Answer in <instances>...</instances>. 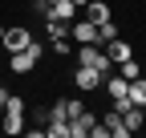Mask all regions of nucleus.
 Wrapping results in <instances>:
<instances>
[{"label": "nucleus", "mask_w": 146, "mask_h": 138, "mask_svg": "<svg viewBox=\"0 0 146 138\" xmlns=\"http://www.w3.org/2000/svg\"><path fill=\"white\" fill-rule=\"evenodd\" d=\"M45 57V49H41V41H33L29 49H21V53H8V69L12 73H33V65Z\"/></svg>", "instance_id": "obj_1"}, {"label": "nucleus", "mask_w": 146, "mask_h": 138, "mask_svg": "<svg viewBox=\"0 0 146 138\" xmlns=\"http://www.w3.org/2000/svg\"><path fill=\"white\" fill-rule=\"evenodd\" d=\"M77 65H94L102 73H110V57H106V45H77Z\"/></svg>", "instance_id": "obj_2"}, {"label": "nucleus", "mask_w": 146, "mask_h": 138, "mask_svg": "<svg viewBox=\"0 0 146 138\" xmlns=\"http://www.w3.org/2000/svg\"><path fill=\"white\" fill-rule=\"evenodd\" d=\"M102 81H106L102 69H94V65H73V85H77V90L94 94V90H102Z\"/></svg>", "instance_id": "obj_3"}, {"label": "nucleus", "mask_w": 146, "mask_h": 138, "mask_svg": "<svg viewBox=\"0 0 146 138\" xmlns=\"http://www.w3.org/2000/svg\"><path fill=\"white\" fill-rule=\"evenodd\" d=\"M69 33H73V45H94V41H98V25L89 21V16L73 21V25H69Z\"/></svg>", "instance_id": "obj_4"}, {"label": "nucleus", "mask_w": 146, "mask_h": 138, "mask_svg": "<svg viewBox=\"0 0 146 138\" xmlns=\"http://www.w3.org/2000/svg\"><path fill=\"white\" fill-rule=\"evenodd\" d=\"M4 53H21V49H29L33 45V33L29 29H4Z\"/></svg>", "instance_id": "obj_5"}, {"label": "nucleus", "mask_w": 146, "mask_h": 138, "mask_svg": "<svg viewBox=\"0 0 146 138\" xmlns=\"http://www.w3.org/2000/svg\"><path fill=\"white\" fill-rule=\"evenodd\" d=\"M102 126L110 130V138H130V126H126V122H122V114H118V110H110Z\"/></svg>", "instance_id": "obj_6"}, {"label": "nucleus", "mask_w": 146, "mask_h": 138, "mask_svg": "<svg viewBox=\"0 0 146 138\" xmlns=\"http://www.w3.org/2000/svg\"><path fill=\"white\" fill-rule=\"evenodd\" d=\"M85 16H89L94 25H106V21H114V16H110V4H106V0H89V4H85Z\"/></svg>", "instance_id": "obj_7"}, {"label": "nucleus", "mask_w": 146, "mask_h": 138, "mask_svg": "<svg viewBox=\"0 0 146 138\" xmlns=\"http://www.w3.org/2000/svg\"><path fill=\"white\" fill-rule=\"evenodd\" d=\"M106 57H110V65H122L126 57H134V53H130V45H126V41H118V37H114V41L106 45Z\"/></svg>", "instance_id": "obj_8"}, {"label": "nucleus", "mask_w": 146, "mask_h": 138, "mask_svg": "<svg viewBox=\"0 0 146 138\" xmlns=\"http://www.w3.org/2000/svg\"><path fill=\"white\" fill-rule=\"evenodd\" d=\"M94 122H98V118H94V114L85 110L81 118H73V122H69V134H73V138H85L89 130H94Z\"/></svg>", "instance_id": "obj_9"}, {"label": "nucleus", "mask_w": 146, "mask_h": 138, "mask_svg": "<svg viewBox=\"0 0 146 138\" xmlns=\"http://www.w3.org/2000/svg\"><path fill=\"white\" fill-rule=\"evenodd\" d=\"M45 16H57V21H73L77 16V4L73 0H57V4H49V12Z\"/></svg>", "instance_id": "obj_10"}, {"label": "nucleus", "mask_w": 146, "mask_h": 138, "mask_svg": "<svg viewBox=\"0 0 146 138\" xmlns=\"http://www.w3.org/2000/svg\"><path fill=\"white\" fill-rule=\"evenodd\" d=\"M102 85H106V94H110V98H126V90H130V81H126L122 73H114V77L106 73V81H102Z\"/></svg>", "instance_id": "obj_11"}, {"label": "nucleus", "mask_w": 146, "mask_h": 138, "mask_svg": "<svg viewBox=\"0 0 146 138\" xmlns=\"http://www.w3.org/2000/svg\"><path fill=\"white\" fill-rule=\"evenodd\" d=\"M0 134H25V114L4 110V126H0Z\"/></svg>", "instance_id": "obj_12"}, {"label": "nucleus", "mask_w": 146, "mask_h": 138, "mask_svg": "<svg viewBox=\"0 0 146 138\" xmlns=\"http://www.w3.org/2000/svg\"><path fill=\"white\" fill-rule=\"evenodd\" d=\"M126 94H130V102H134V106H146V73H142V77H134Z\"/></svg>", "instance_id": "obj_13"}, {"label": "nucleus", "mask_w": 146, "mask_h": 138, "mask_svg": "<svg viewBox=\"0 0 146 138\" xmlns=\"http://www.w3.org/2000/svg\"><path fill=\"white\" fill-rule=\"evenodd\" d=\"M114 69H118V73H122L126 81H134V77H142V65H138L134 57H126V61H122V65H114Z\"/></svg>", "instance_id": "obj_14"}, {"label": "nucleus", "mask_w": 146, "mask_h": 138, "mask_svg": "<svg viewBox=\"0 0 146 138\" xmlns=\"http://www.w3.org/2000/svg\"><path fill=\"white\" fill-rule=\"evenodd\" d=\"M69 122V110H65V102H53V110H49V126H61Z\"/></svg>", "instance_id": "obj_15"}, {"label": "nucleus", "mask_w": 146, "mask_h": 138, "mask_svg": "<svg viewBox=\"0 0 146 138\" xmlns=\"http://www.w3.org/2000/svg\"><path fill=\"white\" fill-rule=\"evenodd\" d=\"M114 37H118V25H114V21H106V25H98V45H110Z\"/></svg>", "instance_id": "obj_16"}, {"label": "nucleus", "mask_w": 146, "mask_h": 138, "mask_svg": "<svg viewBox=\"0 0 146 138\" xmlns=\"http://www.w3.org/2000/svg\"><path fill=\"white\" fill-rule=\"evenodd\" d=\"M65 110H69V122H73V118H81V114H85V102H81V98H69V102H65Z\"/></svg>", "instance_id": "obj_17"}, {"label": "nucleus", "mask_w": 146, "mask_h": 138, "mask_svg": "<svg viewBox=\"0 0 146 138\" xmlns=\"http://www.w3.org/2000/svg\"><path fill=\"white\" fill-rule=\"evenodd\" d=\"M45 134H49V138H73V134H69V122H61V126H45Z\"/></svg>", "instance_id": "obj_18"}, {"label": "nucleus", "mask_w": 146, "mask_h": 138, "mask_svg": "<svg viewBox=\"0 0 146 138\" xmlns=\"http://www.w3.org/2000/svg\"><path fill=\"white\" fill-rule=\"evenodd\" d=\"M53 53H57V57H69V53H73V45L61 37V41H53Z\"/></svg>", "instance_id": "obj_19"}, {"label": "nucleus", "mask_w": 146, "mask_h": 138, "mask_svg": "<svg viewBox=\"0 0 146 138\" xmlns=\"http://www.w3.org/2000/svg\"><path fill=\"white\" fill-rule=\"evenodd\" d=\"M89 138H110V130H106L102 122H94V130H89Z\"/></svg>", "instance_id": "obj_20"}, {"label": "nucleus", "mask_w": 146, "mask_h": 138, "mask_svg": "<svg viewBox=\"0 0 146 138\" xmlns=\"http://www.w3.org/2000/svg\"><path fill=\"white\" fill-rule=\"evenodd\" d=\"M8 98H12L8 90H0V110H4V106H8Z\"/></svg>", "instance_id": "obj_21"}, {"label": "nucleus", "mask_w": 146, "mask_h": 138, "mask_svg": "<svg viewBox=\"0 0 146 138\" xmlns=\"http://www.w3.org/2000/svg\"><path fill=\"white\" fill-rule=\"evenodd\" d=\"M73 4H77V8H85V4H89V0H73Z\"/></svg>", "instance_id": "obj_22"}, {"label": "nucleus", "mask_w": 146, "mask_h": 138, "mask_svg": "<svg viewBox=\"0 0 146 138\" xmlns=\"http://www.w3.org/2000/svg\"><path fill=\"white\" fill-rule=\"evenodd\" d=\"M0 41H4V25H0Z\"/></svg>", "instance_id": "obj_23"}, {"label": "nucleus", "mask_w": 146, "mask_h": 138, "mask_svg": "<svg viewBox=\"0 0 146 138\" xmlns=\"http://www.w3.org/2000/svg\"><path fill=\"white\" fill-rule=\"evenodd\" d=\"M45 4H57V0H45Z\"/></svg>", "instance_id": "obj_24"}]
</instances>
